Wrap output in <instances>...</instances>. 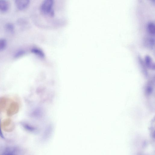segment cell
Wrapping results in <instances>:
<instances>
[{
  "mask_svg": "<svg viewBox=\"0 0 155 155\" xmlns=\"http://www.w3.org/2000/svg\"><path fill=\"white\" fill-rule=\"evenodd\" d=\"M54 5V1L53 0H45L40 6V10L45 16L53 18L55 15Z\"/></svg>",
  "mask_w": 155,
  "mask_h": 155,
  "instance_id": "6da1fadb",
  "label": "cell"
},
{
  "mask_svg": "<svg viewBox=\"0 0 155 155\" xmlns=\"http://www.w3.org/2000/svg\"><path fill=\"white\" fill-rule=\"evenodd\" d=\"M28 0H18L15 1V4L17 8L19 10H23L27 8L30 4Z\"/></svg>",
  "mask_w": 155,
  "mask_h": 155,
  "instance_id": "7a4b0ae2",
  "label": "cell"
},
{
  "mask_svg": "<svg viewBox=\"0 0 155 155\" xmlns=\"http://www.w3.org/2000/svg\"><path fill=\"white\" fill-rule=\"evenodd\" d=\"M9 4L7 1L0 0V11L1 12H7L9 9Z\"/></svg>",
  "mask_w": 155,
  "mask_h": 155,
  "instance_id": "3957f363",
  "label": "cell"
},
{
  "mask_svg": "<svg viewBox=\"0 0 155 155\" xmlns=\"http://www.w3.org/2000/svg\"><path fill=\"white\" fill-rule=\"evenodd\" d=\"M31 52L42 58H44L45 54L43 51L37 47H34L31 49Z\"/></svg>",
  "mask_w": 155,
  "mask_h": 155,
  "instance_id": "277c9868",
  "label": "cell"
},
{
  "mask_svg": "<svg viewBox=\"0 0 155 155\" xmlns=\"http://www.w3.org/2000/svg\"><path fill=\"white\" fill-rule=\"evenodd\" d=\"M147 29L149 33L152 35L155 34V25L154 23L150 22L147 25Z\"/></svg>",
  "mask_w": 155,
  "mask_h": 155,
  "instance_id": "5b68a950",
  "label": "cell"
},
{
  "mask_svg": "<svg viewBox=\"0 0 155 155\" xmlns=\"http://www.w3.org/2000/svg\"><path fill=\"white\" fill-rule=\"evenodd\" d=\"M7 45L6 40L3 38H0V51L4 50L6 48Z\"/></svg>",
  "mask_w": 155,
  "mask_h": 155,
  "instance_id": "8992f818",
  "label": "cell"
},
{
  "mask_svg": "<svg viewBox=\"0 0 155 155\" xmlns=\"http://www.w3.org/2000/svg\"><path fill=\"white\" fill-rule=\"evenodd\" d=\"M5 29L8 32L13 33L14 30V25L11 23H8L5 25Z\"/></svg>",
  "mask_w": 155,
  "mask_h": 155,
  "instance_id": "52a82bcc",
  "label": "cell"
},
{
  "mask_svg": "<svg viewBox=\"0 0 155 155\" xmlns=\"http://www.w3.org/2000/svg\"><path fill=\"white\" fill-rule=\"evenodd\" d=\"M25 53V51L22 50H20L15 53L14 56L15 58H18V57L24 55Z\"/></svg>",
  "mask_w": 155,
  "mask_h": 155,
  "instance_id": "ba28073f",
  "label": "cell"
},
{
  "mask_svg": "<svg viewBox=\"0 0 155 155\" xmlns=\"http://www.w3.org/2000/svg\"><path fill=\"white\" fill-rule=\"evenodd\" d=\"M3 155H16L14 152L9 149H8L5 150Z\"/></svg>",
  "mask_w": 155,
  "mask_h": 155,
  "instance_id": "9c48e42d",
  "label": "cell"
},
{
  "mask_svg": "<svg viewBox=\"0 0 155 155\" xmlns=\"http://www.w3.org/2000/svg\"><path fill=\"white\" fill-rule=\"evenodd\" d=\"M148 43L150 47H153L154 45V38L153 37L150 38L148 40Z\"/></svg>",
  "mask_w": 155,
  "mask_h": 155,
  "instance_id": "30bf717a",
  "label": "cell"
},
{
  "mask_svg": "<svg viewBox=\"0 0 155 155\" xmlns=\"http://www.w3.org/2000/svg\"><path fill=\"white\" fill-rule=\"evenodd\" d=\"M145 60L146 64L148 66H150L152 64V61L150 56H147L146 57Z\"/></svg>",
  "mask_w": 155,
  "mask_h": 155,
  "instance_id": "8fae6325",
  "label": "cell"
},
{
  "mask_svg": "<svg viewBox=\"0 0 155 155\" xmlns=\"http://www.w3.org/2000/svg\"><path fill=\"white\" fill-rule=\"evenodd\" d=\"M0 136H1L3 139H4V138L1 128V120H0Z\"/></svg>",
  "mask_w": 155,
  "mask_h": 155,
  "instance_id": "7c38bea8",
  "label": "cell"
}]
</instances>
